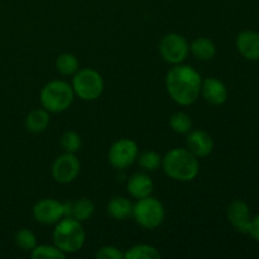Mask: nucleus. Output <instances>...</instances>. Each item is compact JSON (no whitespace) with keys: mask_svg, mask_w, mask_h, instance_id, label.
Returning a JSON list of instances; mask_svg holds the SVG:
<instances>
[{"mask_svg":"<svg viewBox=\"0 0 259 259\" xmlns=\"http://www.w3.org/2000/svg\"><path fill=\"white\" fill-rule=\"evenodd\" d=\"M227 218L237 232L248 234L252 222V214L247 202L240 199L233 200L227 209Z\"/></svg>","mask_w":259,"mask_h":259,"instance_id":"obj_11","label":"nucleus"},{"mask_svg":"<svg viewBox=\"0 0 259 259\" xmlns=\"http://www.w3.org/2000/svg\"><path fill=\"white\" fill-rule=\"evenodd\" d=\"M61 147L66 153H77L82 146V141L77 132L75 131H66L65 133L61 136L60 139Z\"/></svg>","mask_w":259,"mask_h":259,"instance_id":"obj_24","label":"nucleus"},{"mask_svg":"<svg viewBox=\"0 0 259 259\" xmlns=\"http://www.w3.org/2000/svg\"><path fill=\"white\" fill-rule=\"evenodd\" d=\"M56 70L62 76H73L80 70V62L72 53H61L56 60Z\"/></svg>","mask_w":259,"mask_h":259,"instance_id":"obj_20","label":"nucleus"},{"mask_svg":"<svg viewBox=\"0 0 259 259\" xmlns=\"http://www.w3.org/2000/svg\"><path fill=\"white\" fill-rule=\"evenodd\" d=\"M215 142L211 134L202 129H195L187 133L186 148L197 158H205L214 151Z\"/></svg>","mask_w":259,"mask_h":259,"instance_id":"obj_12","label":"nucleus"},{"mask_svg":"<svg viewBox=\"0 0 259 259\" xmlns=\"http://www.w3.org/2000/svg\"><path fill=\"white\" fill-rule=\"evenodd\" d=\"M53 244L66 255L77 253L82 249L86 242V232L82 223L71 217H65L56 223L53 229Z\"/></svg>","mask_w":259,"mask_h":259,"instance_id":"obj_3","label":"nucleus"},{"mask_svg":"<svg viewBox=\"0 0 259 259\" xmlns=\"http://www.w3.org/2000/svg\"><path fill=\"white\" fill-rule=\"evenodd\" d=\"M71 86L75 96H78L81 100L94 101L100 98L103 94L104 80L103 76L94 68H80L73 75Z\"/></svg>","mask_w":259,"mask_h":259,"instance_id":"obj_5","label":"nucleus"},{"mask_svg":"<svg viewBox=\"0 0 259 259\" xmlns=\"http://www.w3.org/2000/svg\"><path fill=\"white\" fill-rule=\"evenodd\" d=\"M108 214L115 220H125L133 214V204L124 196H114L108 204Z\"/></svg>","mask_w":259,"mask_h":259,"instance_id":"obj_18","label":"nucleus"},{"mask_svg":"<svg viewBox=\"0 0 259 259\" xmlns=\"http://www.w3.org/2000/svg\"><path fill=\"white\" fill-rule=\"evenodd\" d=\"M66 217H71L78 222L83 223L93 217L95 211V205L88 197H81L75 201L65 202Z\"/></svg>","mask_w":259,"mask_h":259,"instance_id":"obj_16","label":"nucleus"},{"mask_svg":"<svg viewBox=\"0 0 259 259\" xmlns=\"http://www.w3.org/2000/svg\"><path fill=\"white\" fill-rule=\"evenodd\" d=\"M161 253L156 247L149 244H137L124 253V259H159Z\"/></svg>","mask_w":259,"mask_h":259,"instance_id":"obj_21","label":"nucleus"},{"mask_svg":"<svg viewBox=\"0 0 259 259\" xmlns=\"http://www.w3.org/2000/svg\"><path fill=\"white\" fill-rule=\"evenodd\" d=\"M201 83V75L190 65H175L166 76L167 93L175 103L181 106L191 105L199 99Z\"/></svg>","mask_w":259,"mask_h":259,"instance_id":"obj_1","label":"nucleus"},{"mask_svg":"<svg viewBox=\"0 0 259 259\" xmlns=\"http://www.w3.org/2000/svg\"><path fill=\"white\" fill-rule=\"evenodd\" d=\"M126 189H128L129 195L132 197L139 200L143 199V197L151 196L154 189V184L151 177H149V175L144 174V172H138V174H134L129 179Z\"/></svg>","mask_w":259,"mask_h":259,"instance_id":"obj_15","label":"nucleus"},{"mask_svg":"<svg viewBox=\"0 0 259 259\" xmlns=\"http://www.w3.org/2000/svg\"><path fill=\"white\" fill-rule=\"evenodd\" d=\"M190 52L200 61H210L217 55V46L206 37H199L190 45Z\"/></svg>","mask_w":259,"mask_h":259,"instance_id":"obj_17","label":"nucleus"},{"mask_svg":"<svg viewBox=\"0 0 259 259\" xmlns=\"http://www.w3.org/2000/svg\"><path fill=\"white\" fill-rule=\"evenodd\" d=\"M30 257L33 259H63L66 257V254L62 250L58 249L55 244H42L37 245V247L32 250Z\"/></svg>","mask_w":259,"mask_h":259,"instance_id":"obj_26","label":"nucleus"},{"mask_svg":"<svg viewBox=\"0 0 259 259\" xmlns=\"http://www.w3.org/2000/svg\"><path fill=\"white\" fill-rule=\"evenodd\" d=\"M162 58L169 65H180L190 53V45L184 35L179 33H168L161 39L158 46Z\"/></svg>","mask_w":259,"mask_h":259,"instance_id":"obj_7","label":"nucleus"},{"mask_svg":"<svg viewBox=\"0 0 259 259\" xmlns=\"http://www.w3.org/2000/svg\"><path fill=\"white\" fill-rule=\"evenodd\" d=\"M138 154L139 149L136 141L131 138H121L110 147L108 158L114 168L125 169L137 161Z\"/></svg>","mask_w":259,"mask_h":259,"instance_id":"obj_8","label":"nucleus"},{"mask_svg":"<svg viewBox=\"0 0 259 259\" xmlns=\"http://www.w3.org/2000/svg\"><path fill=\"white\" fill-rule=\"evenodd\" d=\"M33 217L40 224H56L66 217L65 202H61L52 197L39 200L33 206Z\"/></svg>","mask_w":259,"mask_h":259,"instance_id":"obj_10","label":"nucleus"},{"mask_svg":"<svg viewBox=\"0 0 259 259\" xmlns=\"http://www.w3.org/2000/svg\"><path fill=\"white\" fill-rule=\"evenodd\" d=\"M237 50L245 60L259 61V33L255 30L245 29L237 35Z\"/></svg>","mask_w":259,"mask_h":259,"instance_id":"obj_13","label":"nucleus"},{"mask_svg":"<svg viewBox=\"0 0 259 259\" xmlns=\"http://www.w3.org/2000/svg\"><path fill=\"white\" fill-rule=\"evenodd\" d=\"M81 171V163L75 153H63L55 159L51 174L58 184H70L77 179Z\"/></svg>","mask_w":259,"mask_h":259,"instance_id":"obj_9","label":"nucleus"},{"mask_svg":"<svg viewBox=\"0 0 259 259\" xmlns=\"http://www.w3.org/2000/svg\"><path fill=\"white\" fill-rule=\"evenodd\" d=\"M162 168L169 179L180 182H190L200 172L199 158L187 148L171 149L162 157Z\"/></svg>","mask_w":259,"mask_h":259,"instance_id":"obj_2","label":"nucleus"},{"mask_svg":"<svg viewBox=\"0 0 259 259\" xmlns=\"http://www.w3.org/2000/svg\"><path fill=\"white\" fill-rule=\"evenodd\" d=\"M75 93L72 86L62 80H53L40 90V104L48 113H63L72 105Z\"/></svg>","mask_w":259,"mask_h":259,"instance_id":"obj_4","label":"nucleus"},{"mask_svg":"<svg viewBox=\"0 0 259 259\" xmlns=\"http://www.w3.org/2000/svg\"><path fill=\"white\" fill-rule=\"evenodd\" d=\"M50 113L46 109H34L25 118V128L30 133H42L48 128Z\"/></svg>","mask_w":259,"mask_h":259,"instance_id":"obj_19","label":"nucleus"},{"mask_svg":"<svg viewBox=\"0 0 259 259\" xmlns=\"http://www.w3.org/2000/svg\"><path fill=\"white\" fill-rule=\"evenodd\" d=\"M201 95L209 104L215 106L223 105L228 99V89L223 81L217 77H207L202 80Z\"/></svg>","mask_w":259,"mask_h":259,"instance_id":"obj_14","label":"nucleus"},{"mask_svg":"<svg viewBox=\"0 0 259 259\" xmlns=\"http://www.w3.org/2000/svg\"><path fill=\"white\" fill-rule=\"evenodd\" d=\"M15 244L24 252H32L38 245L37 237L34 233L27 228H22L15 234Z\"/></svg>","mask_w":259,"mask_h":259,"instance_id":"obj_23","label":"nucleus"},{"mask_svg":"<svg viewBox=\"0 0 259 259\" xmlns=\"http://www.w3.org/2000/svg\"><path fill=\"white\" fill-rule=\"evenodd\" d=\"M248 234L255 239L257 242H259V214L255 215L254 218H252V222H250V227H249V232Z\"/></svg>","mask_w":259,"mask_h":259,"instance_id":"obj_28","label":"nucleus"},{"mask_svg":"<svg viewBox=\"0 0 259 259\" xmlns=\"http://www.w3.org/2000/svg\"><path fill=\"white\" fill-rule=\"evenodd\" d=\"M132 217L146 229H156L163 223L166 218V210L163 204L153 196H147L139 199L133 205V214Z\"/></svg>","mask_w":259,"mask_h":259,"instance_id":"obj_6","label":"nucleus"},{"mask_svg":"<svg viewBox=\"0 0 259 259\" xmlns=\"http://www.w3.org/2000/svg\"><path fill=\"white\" fill-rule=\"evenodd\" d=\"M137 162L143 171L154 172L162 166V157L156 151H144L138 154Z\"/></svg>","mask_w":259,"mask_h":259,"instance_id":"obj_22","label":"nucleus"},{"mask_svg":"<svg viewBox=\"0 0 259 259\" xmlns=\"http://www.w3.org/2000/svg\"><path fill=\"white\" fill-rule=\"evenodd\" d=\"M169 126L179 134H187L192 129V120L189 114L177 111L169 118Z\"/></svg>","mask_w":259,"mask_h":259,"instance_id":"obj_25","label":"nucleus"},{"mask_svg":"<svg viewBox=\"0 0 259 259\" xmlns=\"http://www.w3.org/2000/svg\"><path fill=\"white\" fill-rule=\"evenodd\" d=\"M99 259H124V253L114 245H104L95 253Z\"/></svg>","mask_w":259,"mask_h":259,"instance_id":"obj_27","label":"nucleus"}]
</instances>
